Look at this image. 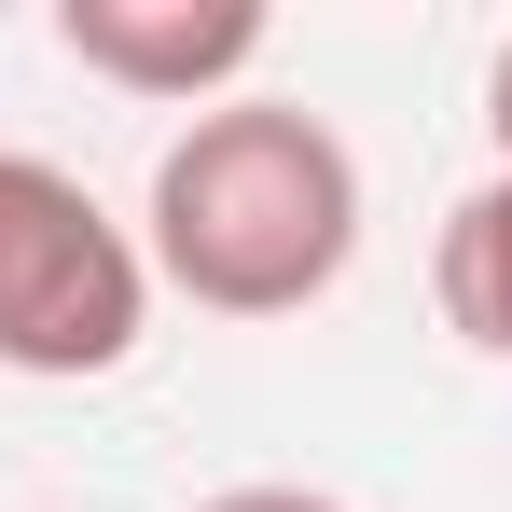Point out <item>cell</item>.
I'll return each mask as SVG.
<instances>
[{
	"instance_id": "6da1fadb",
	"label": "cell",
	"mask_w": 512,
	"mask_h": 512,
	"mask_svg": "<svg viewBox=\"0 0 512 512\" xmlns=\"http://www.w3.org/2000/svg\"><path fill=\"white\" fill-rule=\"evenodd\" d=\"M139 263L208 319H305L360 263V153L305 97H222L153 153Z\"/></svg>"
},
{
	"instance_id": "7a4b0ae2",
	"label": "cell",
	"mask_w": 512,
	"mask_h": 512,
	"mask_svg": "<svg viewBox=\"0 0 512 512\" xmlns=\"http://www.w3.org/2000/svg\"><path fill=\"white\" fill-rule=\"evenodd\" d=\"M139 333H153L139 222H111L56 153H0V374L84 388L125 374Z\"/></svg>"
},
{
	"instance_id": "3957f363",
	"label": "cell",
	"mask_w": 512,
	"mask_h": 512,
	"mask_svg": "<svg viewBox=\"0 0 512 512\" xmlns=\"http://www.w3.org/2000/svg\"><path fill=\"white\" fill-rule=\"evenodd\" d=\"M56 42H70V70H97V84H125V97L222 111L263 70L277 14L263 0H56Z\"/></svg>"
},
{
	"instance_id": "277c9868",
	"label": "cell",
	"mask_w": 512,
	"mask_h": 512,
	"mask_svg": "<svg viewBox=\"0 0 512 512\" xmlns=\"http://www.w3.org/2000/svg\"><path fill=\"white\" fill-rule=\"evenodd\" d=\"M429 291H443V333L512 360V167H485L457 208H443V236H429Z\"/></svg>"
},
{
	"instance_id": "5b68a950",
	"label": "cell",
	"mask_w": 512,
	"mask_h": 512,
	"mask_svg": "<svg viewBox=\"0 0 512 512\" xmlns=\"http://www.w3.org/2000/svg\"><path fill=\"white\" fill-rule=\"evenodd\" d=\"M194 512H346V499H319V485H222V499H194Z\"/></svg>"
},
{
	"instance_id": "8992f818",
	"label": "cell",
	"mask_w": 512,
	"mask_h": 512,
	"mask_svg": "<svg viewBox=\"0 0 512 512\" xmlns=\"http://www.w3.org/2000/svg\"><path fill=\"white\" fill-rule=\"evenodd\" d=\"M485 139H499V167H512V42L485 56Z\"/></svg>"
}]
</instances>
